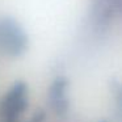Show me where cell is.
<instances>
[{
	"mask_svg": "<svg viewBox=\"0 0 122 122\" xmlns=\"http://www.w3.org/2000/svg\"><path fill=\"white\" fill-rule=\"evenodd\" d=\"M26 49V37L22 30L11 20L0 21V50L17 55Z\"/></svg>",
	"mask_w": 122,
	"mask_h": 122,
	"instance_id": "cell-1",
	"label": "cell"
}]
</instances>
